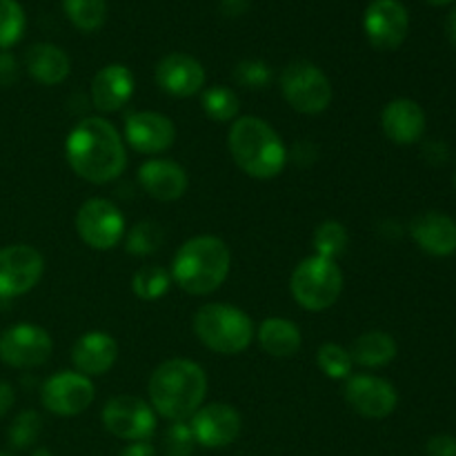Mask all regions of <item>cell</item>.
Segmentation results:
<instances>
[{
    "mask_svg": "<svg viewBox=\"0 0 456 456\" xmlns=\"http://www.w3.org/2000/svg\"><path fill=\"white\" fill-rule=\"evenodd\" d=\"M71 172L92 185L116 181L127 167V151L118 129L102 116H87L65 141Z\"/></svg>",
    "mask_w": 456,
    "mask_h": 456,
    "instance_id": "1",
    "label": "cell"
},
{
    "mask_svg": "<svg viewBox=\"0 0 456 456\" xmlns=\"http://www.w3.org/2000/svg\"><path fill=\"white\" fill-rule=\"evenodd\" d=\"M150 405L159 417L172 421H187L208 396V374L191 359L163 361L151 372L147 383Z\"/></svg>",
    "mask_w": 456,
    "mask_h": 456,
    "instance_id": "2",
    "label": "cell"
},
{
    "mask_svg": "<svg viewBox=\"0 0 456 456\" xmlns=\"http://www.w3.org/2000/svg\"><path fill=\"white\" fill-rule=\"evenodd\" d=\"M232 252L218 236L200 234L187 239L172 258V283L191 297H208L227 281Z\"/></svg>",
    "mask_w": 456,
    "mask_h": 456,
    "instance_id": "3",
    "label": "cell"
},
{
    "mask_svg": "<svg viewBox=\"0 0 456 456\" xmlns=\"http://www.w3.org/2000/svg\"><path fill=\"white\" fill-rule=\"evenodd\" d=\"M227 147L240 172L256 181L281 176L289 160L283 138L258 116H239L230 127Z\"/></svg>",
    "mask_w": 456,
    "mask_h": 456,
    "instance_id": "4",
    "label": "cell"
},
{
    "mask_svg": "<svg viewBox=\"0 0 456 456\" xmlns=\"http://www.w3.org/2000/svg\"><path fill=\"white\" fill-rule=\"evenodd\" d=\"M194 334L208 350L223 356H234L248 350L254 341L256 328L252 316L227 303H208L199 307L191 321Z\"/></svg>",
    "mask_w": 456,
    "mask_h": 456,
    "instance_id": "5",
    "label": "cell"
},
{
    "mask_svg": "<svg viewBox=\"0 0 456 456\" xmlns=\"http://www.w3.org/2000/svg\"><path fill=\"white\" fill-rule=\"evenodd\" d=\"M289 292L303 310H330L343 292L341 267L337 265V261L312 254L294 267L292 279H289Z\"/></svg>",
    "mask_w": 456,
    "mask_h": 456,
    "instance_id": "6",
    "label": "cell"
},
{
    "mask_svg": "<svg viewBox=\"0 0 456 456\" xmlns=\"http://www.w3.org/2000/svg\"><path fill=\"white\" fill-rule=\"evenodd\" d=\"M281 94L294 111L305 116L323 114L334 98L330 78L310 61H294L281 71Z\"/></svg>",
    "mask_w": 456,
    "mask_h": 456,
    "instance_id": "7",
    "label": "cell"
},
{
    "mask_svg": "<svg viewBox=\"0 0 456 456\" xmlns=\"http://www.w3.org/2000/svg\"><path fill=\"white\" fill-rule=\"evenodd\" d=\"M76 232L87 248L110 252L125 239V216L111 200L89 199L76 214Z\"/></svg>",
    "mask_w": 456,
    "mask_h": 456,
    "instance_id": "8",
    "label": "cell"
},
{
    "mask_svg": "<svg viewBox=\"0 0 456 456\" xmlns=\"http://www.w3.org/2000/svg\"><path fill=\"white\" fill-rule=\"evenodd\" d=\"M49 332L34 323H16L0 334V361L9 368L34 370L52 359Z\"/></svg>",
    "mask_w": 456,
    "mask_h": 456,
    "instance_id": "9",
    "label": "cell"
},
{
    "mask_svg": "<svg viewBox=\"0 0 456 456\" xmlns=\"http://www.w3.org/2000/svg\"><path fill=\"white\" fill-rule=\"evenodd\" d=\"M101 419L110 435L129 444L150 441L156 432V412L151 410L150 401H142L138 396H114L105 403Z\"/></svg>",
    "mask_w": 456,
    "mask_h": 456,
    "instance_id": "10",
    "label": "cell"
},
{
    "mask_svg": "<svg viewBox=\"0 0 456 456\" xmlns=\"http://www.w3.org/2000/svg\"><path fill=\"white\" fill-rule=\"evenodd\" d=\"M96 399L92 379L76 370L52 374L40 387V403L56 417H78Z\"/></svg>",
    "mask_w": 456,
    "mask_h": 456,
    "instance_id": "11",
    "label": "cell"
},
{
    "mask_svg": "<svg viewBox=\"0 0 456 456\" xmlns=\"http://www.w3.org/2000/svg\"><path fill=\"white\" fill-rule=\"evenodd\" d=\"M45 274V258L25 243L0 248V298H16L31 292Z\"/></svg>",
    "mask_w": 456,
    "mask_h": 456,
    "instance_id": "12",
    "label": "cell"
},
{
    "mask_svg": "<svg viewBox=\"0 0 456 456\" xmlns=\"http://www.w3.org/2000/svg\"><path fill=\"white\" fill-rule=\"evenodd\" d=\"M346 403L365 419H386L399 405L396 387L387 379L374 374H352L343 387Z\"/></svg>",
    "mask_w": 456,
    "mask_h": 456,
    "instance_id": "13",
    "label": "cell"
},
{
    "mask_svg": "<svg viewBox=\"0 0 456 456\" xmlns=\"http://www.w3.org/2000/svg\"><path fill=\"white\" fill-rule=\"evenodd\" d=\"M363 29L372 47L381 52H395L408 36V9L399 0H374L365 9Z\"/></svg>",
    "mask_w": 456,
    "mask_h": 456,
    "instance_id": "14",
    "label": "cell"
},
{
    "mask_svg": "<svg viewBox=\"0 0 456 456\" xmlns=\"http://www.w3.org/2000/svg\"><path fill=\"white\" fill-rule=\"evenodd\" d=\"M123 141L138 154L159 156L176 141V125L160 111H134L125 118Z\"/></svg>",
    "mask_w": 456,
    "mask_h": 456,
    "instance_id": "15",
    "label": "cell"
},
{
    "mask_svg": "<svg viewBox=\"0 0 456 456\" xmlns=\"http://www.w3.org/2000/svg\"><path fill=\"white\" fill-rule=\"evenodd\" d=\"M196 444L203 448H227L239 439L243 419L230 403H203L190 421Z\"/></svg>",
    "mask_w": 456,
    "mask_h": 456,
    "instance_id": "16",
    "label": "cell"
},
{
    "mask_svg": "<svg viewBox=\"0 0 456 456\" xmlns=\"http://www.w3.org/2000/svg\"><path fill=\"white\" fill-rule=\"evenodd\" d=\"M205 67L194 56L183 52L167 53L159 61L154 69V80L167 96L190 98L203 92Z\"/></svg>",
    "mask_w": 456,
    "mask_h": 456,
    "instance_id": "17",
    "label": "cell"
},
{
    "mask_svg": "<svg viewBox=\"0 0 456 456\" xmlns=\"http://www.w3.org/2000/svg\"><path fill=\"white\" fill-rule=\"evenodd\" d=\"M138 185L151 199L160 203H172V200L183 199L190 187V178L176 160L150 159L138 167Z\"/></svg>",
    "mask_w": 456,
    "mask_h": 456,
    "instance_id": "18",
    "label": "cell"
},
{
    "mask_svg": "<svg viewBox=\"0 0 456 456\" xmlns=\"http://www.w3.org/2000/svg\"><path fill=\"white\" fill-rule=\"evenodd\" d=\"M116 361H118V343L110 332H101V330L85 332L71 347L74 370L89 379L107 374L114 368Z\"/></svg>",
    "mask_w": 456,
    "mask_h": 456,
    "instance_id": "19",
    "label": "cell"
},
{
    "mask_svg": "<svg viewBox=\"0 0 456 456\" xmlns=\"http://www.w3.org/2000/svg\"><path fill=\"white\" fill-rule=\"evenodd\" d=\"M381 129L395 145H414L426 134V111L412 98H395L383 107Z\"/></svg>",
    "mask_w": 456,
    "mask_h": 456,
    "instance_id": "20",
    "label": "cell"
},
{
    "mask_svg": "<svg viewBox=\"0 0 456 456\" xmlns=\"http://www.w3.org/2000/svg\"><path fill=\"white\" fill-rule=\"evenodd\" d=\"M134 87L136 80L129 67L118 62L102 67L92 80V105L102 114H114L132 101Z\"/></svg>",
    "mask_w": 456,
    "mask_h": 456,
    "instance_id": "21",
    "label": "cell"
},
{
    "mask_svg": "<svg viewBox=\"0 0 456 456\" xmlns=\"http://www.w3.org/2000/svg\"><path fill=\"white\" fill-rule=\"evenodd\" d=\"M410 236L430 256H452L456 252V221L444 212H423L410 223Z\"/></svg>",
    "mask_w": 456,
    "mask_h": 456,
    "instance_id": "22",
    "label": "cell"
},
{
    "mask_svg": "<svg viewBox=\"0 0 456 456\" xmlns=\"http://www.w3.org/2000/svg\"><path fill=\"white\" fill-rule=\"evenodd\" d=\"M25 69L40 85H61L69 76L71 61L61 47L52 43H36L25 53Z\"/></svg>",
    "mask_w": 456,
    "mask_h": 456,
    "instance_id": "23",
    "label": "cell"
},
{
    "mask_svg": "<svg viewBox=\"0 0 456 456\" xmlns=\"http://www.w3.org/2000/svg\"><path fill=\"white\" fill-rule=\"evenodd\" d=\"M254 338L263 352H267L274 359H289L297 354L303 346V334L294 321L281 319V316H270L258 325Z\"/></svg>",
    "mask_w": 456,
    "mask_h": 456,
    "instance_id": "24",
    "label": "cell"
},
{
    "mask_svg": "<svg viewBox=\"0 0 456 456\" xmlns=\"http://www.w3.org/2000/svg\"><path fill=\"white\" fill-rule=\"evenodd\" d=\"M399 354V346H396L395 337L381 330H372V332H363L361 337L354 338L350 347V356L354 365L361 368L379 370L390 365Z\"/></svg>",
    "mask_w": 456,
    "mask_h": 456,
    "instance_id": "25",
    "label": "cell"
},
{
    "mask_svg": "<svg viewBox=\"0 0 456 456\" xmlns=\"http://www.w3.org/2000/svg\"><path fill=\"white\" fill-rule=\"evenodd\" d=\"M200 107L214 123H234L240 111V98L225 85H212L200 92Z\"/></svg>",
    "mask_w": 456,
    "mask_h": 456,
    "instance_id": "26",
    "label": "cell"
},
{
    "mask_svg": "<svg viewBox=\"0 0 456 456\" xmlns=\"http://www.w3.org/2000/svg\"><path fill=\"white\" fill-rule=\"evenodd\" d=\"M350 243V234H347V227L338 221H323L312 234V248H314L316 256L330 258V261H337L338 256H343Z\"/></svg>",
    "mask_w": 456,
    "mask_h": 456,
    "instance_id": "27",
    "label": "cell"
},
{
    "mask_svg": "<svg viewBox=\"0 0 456 456\" xmlns=\"http://www.w3.org/2000/svg\"><path fill=\"white\" fill-rule=\"evenodd\" d=\"M62 9L80 31H96L105 25L107 0H62Z\"/></svg>",
    "mask_w": 456,
    "mask_h": 456,
    "instance_id": "28",
    "label": "cell"
},
{
    "mask_svg": "<svg viewBox=\"0 0 456 456\" xmlns=\"http://www.w3.org/2000/svg\"><path fill=\"white\" fill-rule=\"evenodd\" d=\"M169 285H172L169 270L160 265H145L134 274L132 292L141 301H159L169 292Z\"/></svg>",
    "mask_w": 456,
    "mask_h": 456,
    "instance_id": "29",
    "label": "cell"
},
{
    "mask_svg": "<svg viewBox=\"0 0 456 456\" xmlns=\"http://www.w3.org/2000/svg\"><path fill=\"white\" fill-rule=\"evenodd\" d=\"M165 243V232L159 223L141 221L125 234V249L132 256H151Z\"/></svg>",
    "mask_w": 456,
    "mask_h": 456,
    "instance_id": "30",
    "label": "cell"
},
{
    "mask_svg": "<svg viewBox=\"0 0 456 456\" xmlns=\"http://www.w3.org/2000/svg\"><path fill=\"white\" fill-rule=\"evenodd\" d=\"M316 365L321 368V372L328 379L334 381H346L352 377V368H354V361H352L350 350L338 343H323L316 352Z\"/></svg>",
    "mask_w": 456,
    "mask_h": 456,
    "instance_id": "31",
    "label": "cell"
},
{
    "mask_svg": "<svg viewBox=\"0 0 456 456\" xmlns=\"http://www.w3.org/2000/svg\"><path fill=\"white\" fill-rule=\"evenodd\" d=\"M27 18L18 0H0V52L18 43L25 34Z\"/></svg>",
    "mask_w": 456,
    "mask_h": 456,
    "instance_id": "32",
    "label": "cell"
},
{
    "mask_svg": "<svg viewBox=\"0 0 456 456\" xmlns=\"http://www.w3.org/2000/svg\"><path fill=\"white\" fill-rule=\"evenodd\" d=\"M40 430H43V419L36 410H25L13 419L9 426V445L16 450H27L38 441Z\"/></svg>",
    "mask_w": 456,
    "mask_h": 456,
    "instance_id": "33",
    "label": "cell"
},
{
    "mask_svg": "<svg viewBox=\"0 0 456 456\" xmlns=\"http://www.w3.org/2000/svg\"><path fill=\"white\" fill-rule=\"evenodd\" d=\"M196 439L187 421H172L163 435L165 456H191L196 450Z\"/></svg>",
    "mask_w": 456,
    "mask_h": 456,
    "instance_id": "34",
    "label": "cell"
},
{
    "mask_svg": "<svg viewBox=\"0 0 456 456\" xmlns=\"http://www.w3.org/2000/svg\"><path fill=\"white\" fill-rule=\"evenodd\" d=\"M234 78L240 87L265 89L272 83V67L263 61H240L234 69Z\"/></svg>",
    "mask_w": 456,
    "mask_h": 456,
    "instance_id": "35",
    "label": "cell"
},
{
    "mask_svg": "<svg viewBox=\"0 0 456 456\" xmlns=\"http://www.w3.org/2000/svg\"><path fill=\"white\" fill-rule=\"evenodd\" d=\"M20 76V65L16 56L9 52H0V87H12Z\"/></svg>",
    "mask_w": 456,
    "mask_h": 456,
    "instance_id": "36",
    "label": "cell"
},
{
    "mask_svg": "<svg viewBox=\"0 0 456 456\" xmlns=\"http://www.w3.org/2000/svg\"><path fill=\"white\" fill-rule=\"evenodd\" d=\"M428 456H456V436L435 435L426 444Z\"/></svg>",
    "mask_w": 456,
    "mask_h": 456,
    "instance_id": "37",
    "label": "cell"
},
{
    "mask_svg": "<svg viewBox=\"0 0 456 456\" xmlns=\"http://www.w3.org/2000/svg\"><path fill=\"white\" fill-rule=\"evenodd\" d=\"M13 403H16V392L7 381H0V417H4L13 408Z\"/></svg>",
    "mask_w": 456,
    "mask_h": 456,
    "instance_id": "38",
    "label": "cell"
},
{
    "mask_svg": "<svg viewBox=\"0 0 456 456\" xmlns=\"http://www.w3.org/2000/svg\"><path fill=\"white\" fill-rule=\"evenodd\" d=\"M249 9V0H221V12L230 18L243 16Z\"/></svg>",
    "mask_w": 456,
    "mask_h": 456,
    "instance_id": "39",
    "label": "cell"
},
{
    "mask_svg": "<svg viewBox=\"0 0 456 456\" xmlns=\"http://www.w3.org/2000/svg\"><path fill=\"white\" fill-rule=\"evenodd\" d=\"M120 456H156V448L150 441H134L120 452Z\"/></svg>",
    "mask_w": 456,
    "mask_h": 456,
    "instance_id": "40",
    "label": "cell"
},
{
    "mask_svg": "<svg viewBox=\"0 0 456 456\" xmlns=\"http://www.w3.org/2000/svg\"><path fill=\"white\" fill-rule=\"evenodd\" d=\"M445 34H448V40L452 43V47L456 49V7L450 12L448 20H445Z\"/></svg>",
    "mask_w": 456,
    "mask_h": 456,
    "instance_id": "41",
    "label": "cell"
},
{
    "mask_svg": "<svg viewBox=\"0 0 456 456\" xmlns=\"http://www.w3.org/2000/svg\"><path fill=\"white\" fill-rule=\"evenodd\" d=\"M31 456H52V452H49L47 448H38V450H34V454Z\"/></svg>",
    "mask_w": 456,
    "mask_h": 456,
    "instance_id": "42",
    "label": "cell"
},
{
    "mask_svg": "<svg viewBox=\"0 0 456 456\" xmlns=\"http://www.w3.org/2000/svg\"><path fill=\"white\" fill-rule=\"evenodd\" d=\"M428 3L439 4V7H441V4H450V3H454V0H428Z\"/></svg>",
    "mask_w": 456,
    "mask_h": 456,
    "instance_id": "43",
    "label": "cell"
},
{
    "mask_svg": "<svg viewBox=\"0 0 456 456\" xmlns=\"http://www.w3.org/2000/svg\"><path fill=\"white\" fill-rule=\"evenodd\" d=\"M0 456H13V454H9V452H0Z\"/></svg>",
    "mask_w": 456,
    "mask_h": 456,
    "instance_id": "44",
    "label": "cell"
},
{
    "mask_svg": "<svg viewBox=\"0 0 456 456\" xmlns=\"http://www.w3.org/2000/svg\"><path fill=\"white\" fill-rule=\"evenodd\" d=\"M454 185H456V172H454Z\"/></svg>",
    "mask_w": 456,
    "mask_h": 456,
    "instance_id": "45",
    "label": "cell"
}]
</instances>
